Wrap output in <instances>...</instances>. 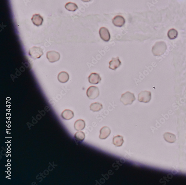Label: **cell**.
Here are the masks:
<instances>
[{"mask_svg": "<svg viewBox=\"0 0 186 185\" xmlns=\"http://www.w3.org/2000/svg\"><path fill=\"white\" fill-rule=\"evenodd\" d=\"M166 49L167 46L165 42H157L152 47V52L155 56H159L163 55Z\"/></svg>", "mask_w": 186, "mask_h": 185, "instance_id": "6da1fadb", "label": "cell"}, {"mask_svg": "<svg viewBox=\"0 0 186 185\" xmlns=\"http://www.w3.org/2000/svg\"><path fill=\"white\" fill-rule=\"evenodd\" d=\"M136 100L134 94L127 91L122 95L120 101L124 105H131Z\"/></svg>", "mask_w": 186, "mask_h": 185, "instance_id": "7a4b0ae2", "label": "cell"}, {"mask_svg": "<svg viewBox=\"0 0 186 185\" xmlns=\"http://www.w3.org/2000/svg\"><path fill=\"white\" fill-rule=\"evenodd\" d=\"M87 97L90 99H95L99 95V88L95 86H91L87 89Z\"/></svg>", "mask_w": 186, "mask_h": 185, "instance_id": "3957f363", "label": "cell"}, {"mask_svg": "<svg viewBox=\"0 0 186 185\" xmlns=\"http://www.w3.org/2000/svg\"><path fill=\"white\" fill-rule=\"evenodd\" d=\"M30 56L35 59L40 58L43 55V50L39 47H33L29 51Z\"/></svg>", "mask_w": 186, "mask_h": 185, "instance_id": "277c9868", "label": "cell"}, {"mask_svg": "<svg viewBox=\"0 0 186 185\" xmlns=\"http://www.w3.org/2000/svg\"><path fill=\"white\" fill-rule=\"evenodd\" d=\"M151 99V92L145 91H141L138 95V101L141 102L148 103Z\"/></svg>", "mask_w": 186, "mask_h": 185, "instance_id": "5b68a950", "label": "cell"}, {"mask_svg": "<svg viewBox=\"0 0 186 185\" xmlns=\"http://www.w3.org/2000/svg\"><path fill=\"white\" fill-rule=\"evenodd\" d=\"M60 55L59 53L55 51H48L47 53V58L51 63H54L59 60Z\"/></svg>", "mask_w": 186, "mask_h": 185, "instance_id": "8992f818", "label": "cell"}, {"mask_svg": "<svg viewBox=\"0 0 186 185\" xmlns=\"http://www.w3.org/2000/svg\"><path fill=\"white\" fill-rule=\"evenodd\" d=\"M99 34L101 38L104 41L108 42L110 40V34L109 30L106 28L101 27L99 30Z\"/></svg>", "mask_w": 186, "mask_h": 185, "instance_id": "52a82bcc", "label": "cell"}, {"mask_svg": "<svg viewBox=\"0 0 186 185\" xmlns=\"http://www.w3.org/2000/svg\"><path fill=\"white\" fill-rule=\"evenodd\" d=\"M89 81L92 84H97L101 81V78L99 74L92 73L88 77Z\"/></svg>", "mask_w": 186, "mask_h": 185, "instance_id": "ba28073f", "label": "cell"}, {"mask_svg": "<svg viewBox=\"0 0 186 185\" xmlns=\"http://www.w3.org/2000/svg\"><path fill=\"white\" fill-rule=\"evenodd\" d=\"M112 23L117 27H122L125 23V20L123 16L117 15L112 19Z\"/></svg>", "mask_w": 186, "mask_h": 185, "instance_id": "9c48e42d", "label": "cell"}, {"mask_svg": "<svg viewBox=\"0 0 186 185\" xmlns=\"http://www.w3.org/2000/svg\"><path fill=\"white\" fill-rule=\"evenodd\" d=\"M121 64V62L119 57H116V58H112V60L109 62V68L112 70H116L120 66Z\"/></svg>", "mask_w": 186, "mask_h": 185, "instance_id": "30bf717a", "label": "cell"}, {"mask_svg": "<svg viewBox=\"0 0 186 185\" xmlns=\"http://www.w3.org/2000/svg\"><path fill=\"white\" fill-rule=\"evenodd\" d=\"M111 130L108 127L104 126L100 130L99 138L101 139H105L107 138L111 133Z\"/></svg>", "mask_w": 186, "mask_h": 185, "instance_id": "8fae6325", "label": "cell"}, {"mask_svg": "<svg viewBox=\"0 0 186 185\" xmlns=\"http://www.w3.org/2000/svg\"><path fill=\"white\" fill-rule=\"evenodd\" d=\"M74 112L70 110L66 109L62 112L61 116L65 120H70L74 117Z\"/></svg>", "mask_w": 186, "mask_h": 185, "instance_id": "7c38bea8", "label": "cell"}, {"mask_svg": "<svg viewBox=\"0 0 186 185\" xmlns=\"http://www.w3.org/2000/svg\"><path fill=\"white\" fill-rule=\"evenodd\" d=\"M33 23L35 25L37 26H41L42 24L43 19L40 14H35L33 15L31 18Z\"/></svg>", "mask_w": 186, "mask_h": 185, "instance_id": "4fadbf2b", "label": "cell"}, {"mask_svg": "<svg viewBox=\"0 0 186 185\" xmlns=\"http://www.w3.org/2000/svg\"><path fill=\"white\" fill-rule=\"evenodd\" d=\"M69 76L68 73L66 72H62L58 75V79L60 82L65 83L68 81Z\"/></svg>", "mask_w": 186, "mask_h": 185, "instance_id": "5bb4252c", "label": "cell"}, {"mask_svg": "<svg viewBox=\"0 0 186 185\" xmlns=\"http://www.w3.org/2000/svg\"><path fill=\"white\" fill-rule=\"evenodd\" d=\"M85 127V122L82 119L76 121L74 124V128L76 130L80 131L83 130Z\"/></svg>", "mask_w": 186, "mask_h": 185, "instance_id": "9a60e30c", "label": "cell"}, {"mask_svg": "<svg viewBox=\"0 0 186 185\" xmlns=\"http://www.w3.org/2000/svg\"><path fill=\"white\" fill-rule=\"evenodd\" d=\"M164 138L166 141L170 143L175 142L176 140V137L174 134L170 133H166L164 134Z\"/></svg>", "mask_w": 186, "mask_h": 185, "instance_id": "2e32d148", "label": "cell"}, {"mask_svg": "<svg viewBox=\"0 0 186 185\" xmlns=\"http://www.w3.org/2000/svg\"><path fill=\"white\" fill-rule=\"evenodd\" d=\"M85 134L84 132L79 131L76 132L74 136V138L76 142L84 141L85 139Z\"/></svg>", "mask_w": 186, "mask_h": 185, "instance_id": "e0dca14e", "label": "cell"}, {"mask_svg": "<svg viewBox=\"0 0 186 185\" xmlns=\"http://www.w3.org/2000/svg\"><path fill=\"white\" fill-rule=\"evenodd\" d=\"M113 143L116 147H121L124 143L123 137L120 135L115 136L113 139Z\"/></svg>", "mask_w": 186, "mask_h": 185, "instance_id": "ac0fdd59", "label": "cell"}, {"mask_svg": "<svg viewBox=\"0 0 186 185\" xmlns=\"http://www.w3.org/2000/svg\"><path fill=\"white\" fill-rule=\"evenodd\" d=\"M103 108L102 104L99 102H95L92 104L90 105L91 110L94 112H99Z\"/></svg>", "mask_w": 186, "mask_h": 185, "instance_id": "d6986e66", "label": "cell"}, {"mask_svg": "<svg viewBox=\"0 0 186 185\" xmlns=\"http://www.w3.org/2000/svg\"><path fill=\"white\" fill-rule=\"evenodd\" d=\"M178 36L177 31L174 28L169 30L168 33V36L170 40H174L177 38Z\"/></svg>", "mask_w": 186, "mask_h": 185, "instance_id": "ffe728a7", "label": "cell"}, {"mask_svg": "<svg viewBox=\"0 0 186 185\" xmlns=\"http://www.w3.org/2000/svg\"><path fill=\"white\" fill-rule=\"evenodd\" d=\"M65 7L67 10L70 11H75L78 8L77 5L74 3L69 2L66 4Z\"/></svg>", "mask_w": 186, "mask_h": 185, "instance_id": "44dd1931", "label": "cell"}, {"mask_svg": "<svg viewBox=\"0 0 186 185\" xmlns=\"http://www.w3.org/2000/svg\"><path fill=\"white\" fill-rule=\"evenodd\" d=\"M81 1H83V2H90V1H91V0H81Z\"/></svg>", "mask_w": 186, "mask_h": 185, "instance_id": "7402d4cb", "label": "cell"}]
</instances>
